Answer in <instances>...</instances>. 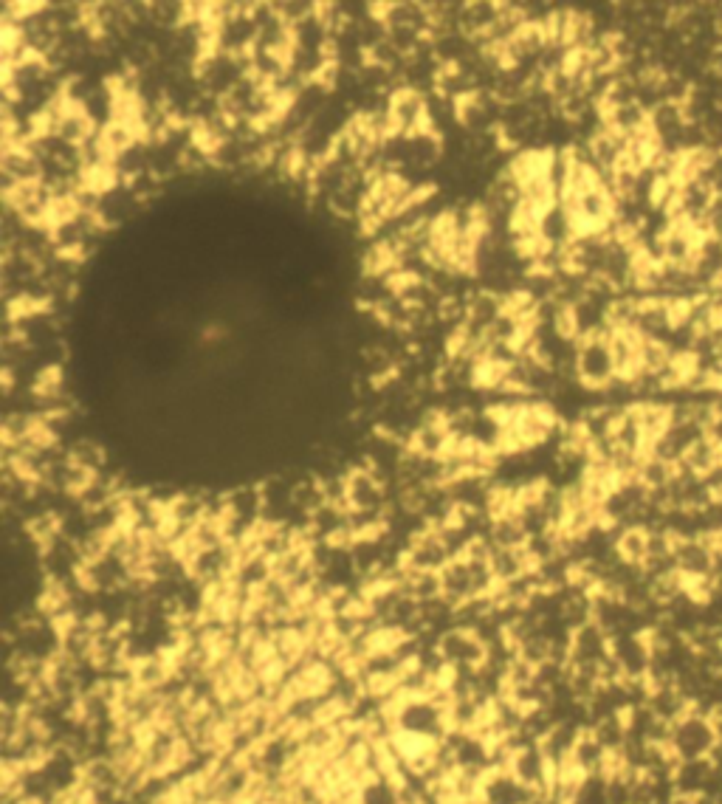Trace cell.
Wrapping results in <instances>:
<instances>
[{
    "mask_svg": "<svg viewBox=\"0 0 722 804\" xmlns=\"http://www.w3.org/2000/svg\"><path fill=\"white\" fill-rule=\"evenodd\" d=\"M720 745V734L714 720L703 714V711H689L680 723L672 726V737H669V748L677 757L683 759H708Z\"/></svg>",
    "mask_w": 722,
    "mask_h": 804,
    "instance_id": "obj_1",
    "label": "cell"
},
{
    "mask_svg": "<svg viewBox=\"0 0 722 804\" xmlns=\"http://www.w3.org/2000/svg\"><path fill=\"white\" fill-rule=\"evenodd\" d=\"M576 376H579L581 384H584L587 390H593V393H604V390L618 379L613 353H610V333L581 339Z\"/></svg>",
    "mask_w": 722,
    "mask_h": 804,
    "instance_id": "obj_2",
    "label": "cell"
},
{
    "mask_svg": "<svg viewBox=\"0 0 722 804\" xmlns=\"http://www.w3.org/2000/svg\"><path fill=\"white\" fill-rule=\"evenodd\" d=\"M390 116H393L398 133H404V136H415V133L429 130V105H426V96L412 91V88L395 91L393 99H390Z\"/></svg>",
    "mask_w": 722,
    "mask_h": 804,
    "instance_id": "obj_3",
    "label": "cell"
},
{
    "mask_svg": "<svg viewBox=\"0 0 722 804\" xmlns=\"http://www.w3.org/2000/svg\"><path fill=\"white\" fill-rule=\"evenodd\" d=\"M0 175H9L17 184H34L43 181V161L26 147L0 150Z\"/></svg>",
    "mask_w": 722,
    "mask_h": 804,
    "instance_id": "obj_4",
    "label": "cell"
},
{
    "mask_svg": "<svg viewBox=\"0 0 722 804\" xmlns=\"http://www.w3.org/2000/svg\"><path fill=\"white\" fill-rule=\"evenodd\" d=\"M96 133H99V125L85 113L82 105H71V108L65 111L60 127H57V136H60L65 144H74V147H82L85 142H91Z\"/></svg>",
    "mask_w": 722,
    "mask_h": 804,
    "instance_id": "obj_5",
    "label": "cell"
},
{
    "mask_svg": "<svg viewBox=\"0 0 722 804\" xmlns=\"http://www.w3.org/2000/svg\"><path fill=\"white\" fill-rule=\"evenodd\" d=\"M99 139L105 144V150L113 156V161L122 156V153H127L130 147H136V144L142 142V136L133 127L125 125V122H116V119L108 122L105 127H99Z\"/></svg>",
    "mask_w": 722,
    "mask_h": 804,
    "instance_id": "obj_6",
    "label": "cell"
},
{
    "mask_svg": "<svg viewBox=\"0 0 722 804\" xmlns=\"http://www.w3.org/2000/svg\"><path fill=\"white\" fill-rule=\"evenodd\" d=\"M618 548H621V556L627 562H632V565H646V559H649V534L641 531V528H629L627 534L621 536Z\"/></svg>",
    "mask_w": 722,
    "mask_h": 804,
    "instance_id": "obj_7",
    "label": "cell"
},
{
    "mask_svg": "<svg viewBox=\"0 0 722 804\" xmlns=\"http://www.w3.org/2000/svg\"><path fill=\"white\" fill-rule=\"evenodd\" d=\"M74 460H77L79 466H96V463L102 460V452H99L96 443L79 441L77 446H74Z\"/></svg>",
    "mask_w": 722,
    "mask_h": 804,
    "instance_id": "obj_8",
    "label": "cell"
}]
</instances>
